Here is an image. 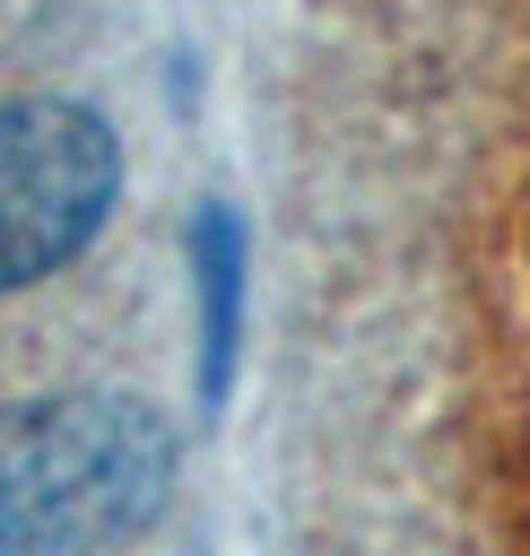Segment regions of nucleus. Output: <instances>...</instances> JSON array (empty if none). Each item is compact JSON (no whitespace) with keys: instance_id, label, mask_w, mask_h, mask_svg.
<instances>
[{"instance_id":"obj_2","label":"nucleus","mask_w":530,"mask_h":556,"mask_svg":"<svg viewBox=\"0 0 530 556\" xmlns=\"http://www.w3.org/2000/svg\"><path fill=\"white\" fill-rule=\"evenodd\" d=\"M122 182L113 130L70 96L0 104V295L52 278L104 226Z\"/></svg>"},{"instance_id":"obj_1","label":"nucleus","mask_w":530,"mask_h":556,"mask_svg":"<svg viewBox=\"0 0 530 556\" xmlns=\"http://www.w3.org/2000/svg\"><path fill=\"white\" fill-rule=\"evenodd\" d=\"M174 434L148 400L52 391L0 408V556H104L156 521Z\"/></svg>"},{"instance_id":"obj_3","label":"nucleus","mask_w":530,"mask_h":556,"mask_svg":"<svg viewBox=\"0 0 530 556\" xmlns=\"http://www.w3.org/2000/svg\"><path fill=\"white\" fill-rule=\"evenodd\" d=\"M235 269H243V235L226 208L200 217V287H209V382L226 374V339H235Z\"/></svg>"}]
</instances>
